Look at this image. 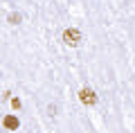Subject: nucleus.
Returning <instances> with one entry per match:
<instances>
[{"label": "nucleus", "mask_w": 135, "mask_h": 133, "mask_svg": "<svg viewBox=\"0 0 135 133\" xmlns=\"http://www.w3.org/2000/svg\"><path fill=\"white\" fill-rule=\"evenodd\" d=\"M63 41H65L68 45L77 48L79 43H81V32H79V29H65V34H63Z\"/></svg>", "instance_id": "nucleus-1"}, {"label": "nucleus", "mask_w": 135, "mask_h": 133, "mask_svg": "<svg viewBox=\"0 0 135 133\" xmlns=\"http://www.w3.org/2000/svg\"><path fill=\"white\" fill-rule=\"evenodd\" d=\"M79 99H81L83 104H95V102H97V95L90 90V88H83V90L79 93Z\"/></svg>", "instance_id": "nucleus-2"}, {"label": "nucleus", "mask_w": 135, "mask_h": 133, "mask_svg": "<svg viewBox=\"0 0 135 133\" xmlns=\"http://www.w3.org/2000/svg\"><path fill=\"white\" fill-rule=\"evenodd\" d=\"M2 124H5V129H11V131H14V129H18V120L11 117V115H7V117L2 120Z\"/></svg>", "instance_id": "nucleus-3"}]
</instances>
